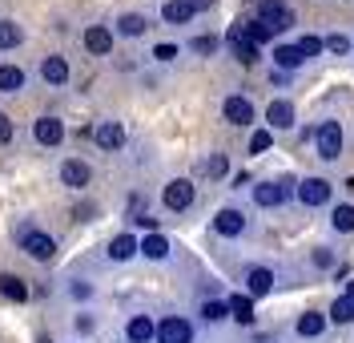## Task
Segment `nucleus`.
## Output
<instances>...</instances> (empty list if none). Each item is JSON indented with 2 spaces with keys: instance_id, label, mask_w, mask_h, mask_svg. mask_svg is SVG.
Wrapping results in <instances>:
<instances>
[{
  "instance_id": "obj_40",
  "label": "nucleus",
  "mask_w": 354,
  "mask_h": 343,
  "mask_svg": "<svg viewBox=\"0 0 354 343\" xmlns=\"http://www.w3.org/2000/svg\"><path fill=\"white\" fill-rule=\"evenodd\" d=\"M330 263H334L330 251H314V267H330Z\"/></svg>"
},
{
  "instance_id": "obj_13",
  "label": "nucleus",
  "mask_w": 354,
  "mask_h": 343,
  "mask_svg": "<svg viewBox=\"0 0 354 343\" xmlns=\"http://www.w3.org/2000/svg\"><path fill=\"white\" fill-rule=\"evenodd\" d=\"M41 77H44V85H53V89H61L68 81V61L61 57V53H53V57H44V65H41Z\"/></svg>"
},
{
  "instance_id": "obj_21",
  "label": "nucleus",
  "mask_w": 354,
  "mask_h": 343,
  "mask_svg": "<svg viewBox=\"0 0 354 343\" xmlns=\"http://www.w3.org/2000/svg\"><path fill=\"white\" fill-rule=\"evenodd\" d=\"M125 335H129V343H149L157 335V327H153L149 315H133L129 327H125Z\"/></svg>"
},
{
  "instance_id": "obj_25",
  "label": "nucleus",
  "mask_w": 354,
  "mask_h": 343,
  "mask_svg": "<svg viewBox=\"0 0 354 343\" xmlns=\"http://www.w3.org/2000/svg\"><path fill=\"white\" fill-rule=\"evenodd\" d=\"M225 307H230V315H234L238 323H254V299L250 295H230Z\"/></svg>"
},
{
  "instance_id": "obj_27",
  "label": "nucleus",
  "mask_w": 354,
  "mask_h": 343,
  "mask_svg": "<svg viewBox=\"0 0 354 343\" xmlns=\"http://www.w3.org/2000/svg\"><path fill=\"white\" fill-rule=\"evenodd\" d=\"M24 41V28L17 21H0V53H8V49H17Z\"/></svg>"
},
{
  "instance_id": "obj_17",
  "label": "nucleus",
  "mask_w": 354,
  "mask_h": 343,
  "mask_svg": "<svg viewBox=\"0 0 354 343\" xmlns=\"http://www.w3.org/2000/svg\"><path fill=\"white\" fill-rule=\"evenodd\" d=\"M194 12H198L194 0H165V4H161V17H165L169 24H189Z\"/></svg>"
},
{
  "instance_id": "obj_37",
  "label": "nucleus",
  "mask_w": 354,
  "mask_h": 343,
  "mask_svg": "<svg viewBox=\"0 0 354 343\" xmlns=\"http://www.w3.org/2000/svg\"><path fill=\"white\" fill-rule=\"evenodd\" d=\"M194 53H201V57H205V53H214V49H218V41H214V37H194Z\"/></svg>"
},
{
  "instance_id": "obj_11",
  "label": "nucleus",
  "mask_w": 354,
  "mask_h": 343,
  "mask_svg": "<svg viewBox=\"0 0 354 343\" xmlns=\"http://www.w3.org/2000/svg\"><path fill=\"white\" fill-rule=\"evenodd\" d=\"M214 230L225 234V238H238V234L245 230V214L234 210V206H225V210H218V218H214Z\"/></svg>"
},
{
  "instance_id": "obj_9",
  "label": "nucleus",
  "mask_w": 354,
  "mask_h": 343,
  "mask_svg": "<svg viewBox=\"0 0 354 343\" xmlns=\"http://www.w3.org/2000/svg\"><path fill=\"white\" fill-rule=\"evenodd\" d=\"M225 41H230V49L238 53V61H242V65H254V61H258V45H254V41L245 37V28H242V24H234Z\"/></svg>"
},
{
  "instance_id": "obj_2",
  "label": "nucleus",
  "mask_w": 354,
  "mask_h": 343,
  "mask_svg": "<svg viewBox=\"0 0 354 343\" xmlns=\"http://www.w3.org/2000/svg\"><path fill=\"white\" fill-rule=\"evenodd\" d=\"M314 141H318V158H326V161L342 158V125L338 121H322Z\"/></svg>"
},
{
  "instance_id": "obj_6",
  "label": "nucleus",
  "mask_w": 354,
  "mask_h": 343,
  "mask_svg": "<svg viewBox=\"0 0 354 343\" xmlns=\"http://www.w3.org/2000/svg\"><path fill=\"white\" fill-rule=\"evenodd\" d=\"M157 343H194V327L181 315H169L157 323Z\"/></svg>"
},
{
  "instance_id": "obj_16",
  "label": "nucleus",
  "mask_w": 354,
  "mask_h": 343,
  "mask_svg": "<svg viewBox=\"0 0 354 343\" xmlns=\"http://www.w3.org/2000/svg\"><path fill=\"white\" fill-rule=\"evenodd\" d=\"M298 198L306 206H326L330 198V182H322V178H306V182L298 186Z\"/></svg>"
},
{
  "instance_id": "obj_41",
  "label": "nucleus",
  "mask_w": 354,
  "mask_h": 343,
  "mask_svg": "<svg viewBox=\"0 0 354 343\" xmlns=\"http://www.w3.org/2000/svg\"><path fill=\"white\" fill-rule=\"evenodd\" d=\"M346 299H354V283H351V287H346Z\"/></svg>"
},
{
  "instance_id": "obj_24",
  "label": "nucleus",
  "mask_w": 354,
  "mask_h": 343,
  "mask_svg": "<svg viewBox=\"0 0 354 343\" xmlns=\"http://www.w3.org/2000/svg\"><path fill=\"white\" fill-rule=\"evenodd\" d=\"M24 69L21 65H0V93H21L24 89Z\"/></svg>"
},
{
  "instance_id": "obj_10",
  "label": "nucleus",
  "mask_w": 354,
  "mask_h": 343,
  "mask_svg": "<svg viewBox=\"0 0 354 343\" xmlns=\"http://www.w3.org/2000/svg\"><path fill=\"white\" fill-rule=\"evenodd\" d=\"M85 49L93 53V57H109L113 53V33L105 28V24H88L85 28Z\"/></svg>"
},
{
  "instance_id": "obj_23",
  "label": "nucleus",
  "mask_w": 354,
  "mask_h": 343,
  "mask_svg": "<svg viewBox=\"0 0 354 343\" xmlns=\"http://www.w3.org/2000/svg\"><path fill=\"white\" fill-rule=\"evenodd\" d=\"M242 28H245V37H250L254 45H266V41H274V37H278V33H274V24L262 21V17H254V21H242Z\"/></svg>"
},
{
  "instance_id": "obj_26",
  "label": "nucleus",
  "mask_w": 354,
  "mask_h": 343,
  "mask_svg": "<svg viewBox=\"0 0 354 343\" xmlns=\"http://www.w3.org/2000/svg\"><path fill=\"white\" fill-rule=\"evenodd\" d=\"M274 61H278V69H302L306 65V57H302L298 45H278L274 49Z\"/></svg>"
},
{
  "instance_id": "obj_3",
  "label": "nucleus",
  "mask_w": 354,
  "mask_h": 343,
  "mask_svg": "<svg viewBox=\"0 0 354 343\" xmlns=\"http://www.w3.org/2000/svg\"><path fill=\"white\" fill-rule=\"evenodd\" d=\"M194 198H198V190H194L189 178H174V182H165V190H161V202L169 206V210H189Z\"/></svg>"
},
{
  "instance_id": "obj_1",
  "label": "nucleus",
  "mask_w": 354,
  "mask_h": 343,
  "mask_svg": "<svg viewBox=\"0 0 354 343\" xmlns=\"http://www.w3.org/2000/svg\"><path fill=\"white\" fill-rule=\"evenodd\" d=\"M21 247H24V254H28V258H37V263L57 258V238H53V234H44V230L24 227L21 230Z\"/></svg>"
},
{
  "instance_id": "obj_22",
  "label": "nucleus",
  "mask_w": 354,
  "mask_h": 343,
  "mask_svg": "<svg viewBox=\"0 0 354 343\" xmlns=\"http://www.w3.org/2000/svg\"><path fill=\"white\" fill-rule=\"evenodd\" d=\"M141 254H145V258H153V263H161V258H169V238H165V234H145V238H141Z\"/></svg>"
},
{
  "instance_id": "obj_29",
  "label": "nucleus",
  "mask_w": 354,
  "mask_h": 343,
  "mask_svg": "<svg viewBox=\"0 0 354 343\" xmlns=\"http://www.w3.org/2000/svg\"><path fill=\"white\" fill-rule=\"evenodd\" d=\"M322 327H326V315L306 311V315L298 319V335H302V340H314V335H322Z\"/></svg>"
},
{
  "instance_id": "obj_34",
  "label": "nucleus",
  "mask_w": 354,
  "mask_h": 343,
  "mask_svg": "<svg viewBox=\"0 0 354 343\" xmlns=\"http://www.w3.org/2000/svg\"><path fill=\"white\" fill-rule=\"evenodd\" d=\"M270 146H274V134L270 130H258V134L250 137V154H266Z\"/></svg>"
},
{
  "instance_id": "obj_33",
  "label": "nucleus",
  "mask_w": 354,
  "mask_h": 343,
  "mask_svg": "<svg viewBox=\"0 0 354 343\" xmlns=\"http://www.w3.org/2000/svg\"><path fill=\"white\" fill-rule=\"evenodd\" d=\"M201 315H205L209 323H218V319H225V315H230V307H225V303H218V299H209V303H201Z\"/></svg>"
},
{
  "instance_id": "obj_35",
  "label": "nucleus",
  "mask_w": 354,
  "mask_h": 343,
  "mask_svg": "<svg viewBox=\"0 0 354 343\" xmlns=\"http://www.w3.org/2000/svg\"><path fill=\"white\" fill-rule=\"evenodd\" d=\"M298 49H302V57H318V53H322V37H302V41H298Z\"/></svg>"
},
{
  "instance_id": "obj_31",
  "label": "nucleus",
  "mask_w": 354,
  "mask_h": 343,
  "mask_svg": "<svg viewBox=\"0 0 354 343\" xmlns=\"http://www.w3.org/2000/svg\"><path fill=\"white\" fill-rule=\"evenodd\" d=\"M330 319L334 323H351L354 319V299H334V307H330Z\"/></svg>"
},
{
  "instance_id": "obj_12",
  "label": "nucleus",
  "mask_w": 354,
  "mask_h": 343,
  "mask_svg": "<svg viewBox=\"0 0 354 343\" xmlns=\"http://www.w3.org/2000/svg\"><path fill=\"white\" fill-rule=\"evenodd\" d=\"M221 114H225V121H230V125H250V121H254V105H250L245 97H238V93H234V97H225Z\"/></svg>"
},
{
  "instance_id": "obj_30",
  "label": "nucleus",
  "mask_w": 354,
  "mask_h": 343,
  "mask_svg": "<svg viewBox=\"0 0 354 343\" xmlns=\"http://www.w3.org/2000/svg\"><path fill=\"white\" fill-rule=\"evenodd\" d=\"M334 230H338V234H351L354 230V206H334Z\"/></svg>"
},
{
  "instance_id": "obj_8",
  "label": "nucleus",
  "mask_w": 354,
  "mask_h": 343,
  "mask_svg": "<svg viewBox=\"0 0 354 343\" xmlns=\"http://www.w3.org/2000/svg\"><path fill=\"white\" fill-rule=\"evenodd\" d=\"M93 141H97L101 150H121V146H125V125H121V121H101V125L93 130Z\"/></svg>"
},
{
  "instance_id": "obj_5",
  "label": "nucleus",
  "mask_w": 354,
  "mask_h": 343,
  "mask_svg": "<svg viewBox=\"0 0 354 343\" xmlns=\"http://www.w3.org/2000/svg\"><path fill=\"white\" fill-rule=\"evenodd\" d=\"M32 137H37V146H61L65 141V121L61 117H53V114H44V117H37L32 121Z\"/></svg>"
},
{
  "instance_id": "obj_18",
  "label": "nucleus",
  "mask_w": 354,
  "mask_h": 343,
  "mask_svg": "<svg viewBox=\"0 0 354 343\" xmlns=\"http://www.w3.org/2000/svg\"><path fill=\"white\" fill-rule=\"evenodd\" d=\"M0 295L8 299V303H28V283L4 271V274H0Z\"/></svg>"
},
{
  "instance_id": "obj_32",
  "label": "nucleus",
  "mask_w": 354,
  "mask_h": 343,
  "mask_svg": "<svg viewBox=\"0 0 354 343\" xmlns=\"http://www.w3.org/2000/svg\"><path fill=\"white\" fill-rule=\"evenodd\" d=\"M205 174H209V178H225V174H230V158H225V154H209Z\"/></svg>"
},
{
  "instance_id": "obj_28",
  "label": "nucleus",
  "mask_w": 354,
  "mask_h": 343,
  "mask_svg": "<svg viewBox=\"0 0 354 343\" xmlns=\"http://www.w3.org/2000/svg\"><path fill=\"white\" fill-rule=\"evenodd\" d=\"M145 28H149V21H145L141 12H125V17L117 21V33H121V37H141Z\"/></svg>"
},
{
  "instance_id": "obj_20",
  "label": "nucleus",
  "mask_w": 354,
  "mask_h": 343,
  "mask_svg": "<svg viewBox=\"0 0 354 343\" xmlns=\"http://www.w3.org/2000/svg\"><path fill=\"white\" fill-rule=\"evenodd\" d=\"M137 251H141V243H137L133 234H117V238L109 243V258L113 263H129Z\"/></svg>"
},
{
  "instance_id": "obj_4",
  "label": "nucleus",
  "mask_w": 354,
  "mask_h": 343,
  "mask_svg": "<svg viewBox=\"0 0 354 343\" xmlns=\"http://www.w3.org/2000/svg\"><path fill=\"white\" fill-rule=\"evenodd\" d=\"M258 17L274 24V33L294 28V8H290L286 0H258Z\"/></svg>"
},
{
  "instance_id": "obj_14",
  "label": "nucleus",
  "mask_w": 354,
  "mask_h": 343,
  "mask_svg": "<svg viewBox=\"0 0 354 343\" xmlns=\"http://www.w3.org/2000/svg\"><path fill=\"white\" fill-rule=\"evenodd\" d=\"M274 291V271L270 267H254V271L245 274V295L250 299H262Z\"/></svg>"
},
{
  "instance_id": "obj_39",
  "label": "nucleus",
  "mask_w": 354,
  "mask_h": 343,
  "mask_svg": "<svg viewBox=\"0 0 354 343\" xmlns=\"http://www.w3.org/2000/svg\"><path fill=\"white\" fill-rule=\"evenodd\" d=\"M153 57H157V61H174V57H177V45H157Z\"/></svg>"
},
{
  "instance_id": "obj_7",
  "label": "nucleus",
  "mask_w": 354,
  "mask_h": 343,
  "mask_svg": "<svg viewBox=\"0 0 354 343\" xmlns=\"http://www.w3.org/2000/svg\"><path fill=\"white\" fill-rule=\"evenodd\" d=\"M61 182H65L68 190H85V186L93 182V170H88V161L65 158V161H61Z\"/></svg>"
},
{
  "instance_id": "obj_38",
  "label": "nucleus",
  "mask_w": 354,
  "mask_h": 343,
  "mask_svg": "<svg viewBox=\"0 0 354 343\" xmlns=\"http://www.w3.org/2000/svg\"><path fill=\"white\" fill-rule=\"evenodd\" d=\"M12 141V121H8V114H0V146H8Z\"/></svg>"
},
{
  "instance_id": "obj_15",
  "label": "nucleus",
  "mask_w": 354,
  "mask_h": 343,
  "mask_svg": "<svg viewBox=\"0 0 354 343\" xmlns=\"http://www.w3.org/2000/svg\"><path fill=\"white\" fill-rule=\"evenodd\" d=\"M290 194V182H262L254 186V202L258 206H282Z\"/></svg>"
},
{
  "instance_id": "obj_36",
  "label": "nucleus",
  "mask_w": 354,
  "mask_h": 343,
  "mask_svg": "<svg viewBox=\"0 0 354 343\" xmlns=\"http://www.w3.org/2000/svg\"><path fill=\"white\" fill-rule=\"evenodd\" d=\"M322 45L330 49V53H346V49H351V41H346V37H342V33H330V37H326V41H322Z\"/></svg>"
},
{
  "instance_id": "obj_19",
  "label": "nucleus",
  "mask_w": 354,
  "mask_h": 343,
  "mask_svg": "<svg viewBox=\"0 0 354 343\" xmlns=\"http://www.w3.org/2000/svg\"><path fill=\"white\" fill-rule=\"evenodd\" d=\"M266 121H270L274 130H290V125H294V105H290V101H282V97H278V101H270Z\"/></svg>"
}]
</instances>
